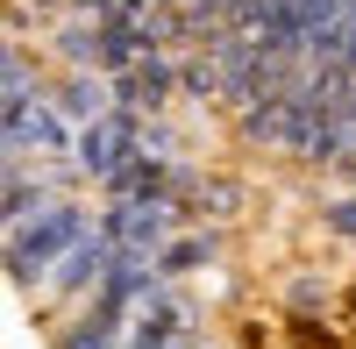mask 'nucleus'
Instances as JSON below:
<instances>
[{"mask_svg":"<svg viewBox=\"0 0 356 349\" xmlns=\"http://www.w3.org/2000/svg\"><path fill=\"white\" fill-rule=\"evenodd\" d=\"M122 342H129V314L100 293L50 321V349H122Z\"/></svg>","mask_w":356,"mask_h":349,"instance_id":"5","label":"nucleus"},{"mask_svg":"<svg viewBox=\"0 0 356 349\" xmlns=\"http://www.w3.org/2000/svg\"><path fill=\"white\" fill-rule=\"evenodd\" d=\"M328 300H335V278L321 271V264L292 271V278L278 285V307L292 314V321H328Z\"/></svg>","mask_w":356,"mask_h":349,"instance_id":"8","label":"nucleus"},{"mask_svg":"<svg viewBox=\"0 0 356 349\" xmlns=\"http://www.w3.org/2000/svg\"><path fill=\"white\" fill-rule=\"evenodd\" d=\"M50 107L65 114L72 129H86V122H100V114L114 107V79L93 72V65H65V72L50 79Z\"/></svg>","mask_w":356,"mask_h":349,"instance_id":"6","label":"nucleus"},{"mask_svg":"<svg viewBox=\"0 0 356 349\" xmlns=\"http://www.w3.org/2000/svg\"><path fill=\"white\" fill-rule=\"evenodd\" d=\"M178 228H186V200H107V207H100V236L114 250L157 257Z\"/></svg>","mask_w":356,"mask_h":349,"instance_id":"3","label":"nucleus"},{"mask_svg":"<svg viewBox=\"0 0 356 349\" xmlns=\"http://www.w3.org/2000/svg\"><path fill=\"white\" fill-rule=\"evenodd\" d=\"M93 221H100V214L79 207V193H57L50 207H36L29 221H15V228H8V278H15V293H43L50 264H57V257H65Z\"/></svg>","mask_w":356,"mask_h":349,"instance_id":"1","label":"nucleus"},{"mask_svg":"<svg viewBox=\"0 0 356 349\" xmlns=\"http://www.w3.org/2000/svg\"><path fill=\"white\" fill-rule=\"evenodd\" d=\"M107 264H114V243L100 236V221H93V228H86V236L50 264L43 293H36V300H43V328L57 321V314H72L79 300H93V293H100V278H107Z\"/></svg>","mask_w":356,"mask_h":349,"instance_id":"2","label":"nucleus"},{"mask_svg":"<svg viewBox=\"0 0 356 349\" xmlns=\"http://www.w3.org/2000/svg\"><path fill=\"white\" fill-rule=\"evenodd\" d=\"M221 250H228V243L214 236V228H207V236H171V243L157 250V271L186 285V278H200V271H214V264H221Z\"/></svg>","mask_w":356,"mask_h":349,"instance_id":"7","label":"nucleus"},{"mask_svg":"<svg viewBox=\"0 0 356 349\" xmlns=\"http://www.w3.org/2000/svg\"><path fill=\"white\" fill-rule=\"evenodd\" d=\"M72 143H79V129H72L65 114L50 107V93H43L36 107L8 114V164H43V157H72Z\"/></svg>","mask_w":356,"mask_h":349,"instance_id":"4","label":"nucleus"},{"mask_svg":"<svg viewBox=\"0 0 356 349\" xmlns=\"http://www.w3.org/2000/svg\"><path fill=\"white\" fill-rule=\"evenodd\" d=\"M321 236H335V243H356V186L335 193L328 207H321Z\"/></svg>","mask_w":356,"mask_h":349,"instance_id":"9","label":"nucleus"}]
</instances>
